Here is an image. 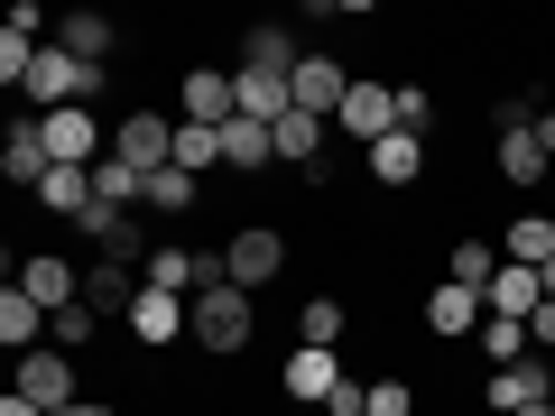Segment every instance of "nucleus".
<instances>
[{
  "label": "nucleus",
  "instance_id": "f257e3e1",
  "mask_svg": "<svg viewBox=\"0 0 555 416\" xmlns=\"http://www.w3.org/2000/svg\"><path fill=\"white\" fill-rule=\"evenodd\" d=\"M20 93L38 102V112H75V102H93V93H102V65L65 56V47H38V65H28Z\"/></svg>",
  "mask_w": 555,
  "mask_h": 416
},
{
  "label": "nucleus",
  "instance_id": "f03ea898",
  "mask_svg": "<svg viewBox=\"0 0 555 416\" xmlns=\"http://www.w3.org/2000/svg\"><path fill=\"white\" fill-rule=\"evenodd\" d=\"M195 342L204 352H250V287H232V277H222V287H204L195 297Z\"/></svg>",
  "mask_w": 555,
  "mask_h": 416
},
{
  "label": "nucleus",
  "instance_id": "7ed1b4c3",
  "mask_svg": "<svg viewBox=\"0 0 555 416\" xmlns=\"http://www.w3.org/2000/svg\"><path fill=\"white\" fill-rule=\"evenodd\" d=\"M112 158H130L139 177L177 167V112H120L112 120Z\"/></svg>",
  "mask_w": 555,
  "mask_h": 416
},
{
  "label": "nucleus",
  "instance_id": "20e7f679",
  "mask_svg": "<svg viewBox=\"0 0 555 416\" xmlns=\"http://www.w3.org/2000/svg\"><path fill=\"white\" fill-rule=\"evenodd\" d=\"M177 120H195V130H232V120H241V75L195 65V75L177 83Z\"/></svg>",
  "mask_w": 555,
  "mask_h": 416
},
{
  "label": "nucleus",
  "instance_id": "39448f33",
  "mask_svg": "<svg viewBox=\"0 0 555 416\" xmlns=\"http://www.w3.org/2000/svg\"><path fill=\"white\" fill-rule=\"evenodd\" d=\"M278 269H287V240H278L269 222H250V232L222 240V277H232V287H269Z\"/></svg>",
  "mask_w": 555,
  "mask_h": 416
},
{
  "label": "nucleus",
  "instance_id": "423d86ee",
  "mask_svg": "<svg viewBox=\"0 0 555 416\" xmlns=\"http://www.w3.org/2000/svg\"><path fill=\"white\" fill-rule=\"evenodd\" d=\"M278 389H287V398H306V407H334V398L352 389V379H343V361H334V352L297 342V352H287V370H278Z\"/></svg>",
  "mask_w": 555,
  "mask_h": 416
},
{
  "label": "nucleus",
  "instance_id": "0eeeda50",
  "mask_svg": "<svg viewBox=\"0 0 555 416\" xmlns=\"http://www.w3.org/2000/svg\"><path fill=\"white\" fill-rule=\"evenodd\" d=\"M38 130H47V158H56V167H102V158H112L83 102H75V112H38Z\"/></svg>",
  "mask_w": 555,
  "mask_h": 416
},
{
  "label": "nucleus",
  "instance_id": "6e6552de",
  "mask_svg": "<svg viewBox=\"0 0 555 416\" xmlns=\"http://www.w3.org/2000/svg\"><path fill=\"white\" fill-rule=\"evenodd\" d=\"M20 287L47 306V315H65V306L83 297V269H75L65 250H28V259H20Z\"/></svg>",
  "mask_w": 555,
  "mask_h": 416
},
{
  "label": "nucleus",
  "instance_id": "1a4fd4ad",
  "mask_svg": "<svg viewBox=\"0 0 555 416\" xmlns=\"http://www.w3.org/2000/svg\"><path fill=\"white\" fill-rule=\"evenodd\" d=\"M20 398H38L47 416L75 407V398H83V389H75V352H56V342H47V352H28V361H20Z\"/></svg>",
  "mask_w": 555,
  "mask_h": 416
},
{
  "label": "nucleus",
  "instance_id": "9d476101",
  "mask_svg": "<svg viewBox=\"0 0 555 416\" xmlns=\"http://www.w3.org/2000/svg\"><path fill=\"white\" fill-rule=\"evenodd\" d=\"M47 334H56V315H47V306L28 297L20 277H10V287H0V342L28 361V352H47Z\"/></svg>",
  "mask_w": 555,
  "mask_h": 416
},
{
  "label": "nucleus",
  "instance_id": "9b49d317",
  "mask_svg": "<svg viewBox=\"0 0 555 416\" xmlns=\"http://www.w3.org/2000/svg\"><path fill=\"white\" fill-rule=\"evenodd\" d=\"M120 324H130L139 342H177V334H195V297H167V287H139V306H130Z\"/></svg>",
  "mask_w": 555,
  "mask_h": 416
},
{
  "label": "nucleus",
  "instance_id": "f8f14e48",
  "mask_svg": "<svg viewBox=\"0 0 555 416\" xmlns=\"http://www.w3.org/2000/svg\"><path fill=\"white\" fill-rule=\"evenodd\" d=\"M269 139H278V167H287V177H324V120L315 112H287Z\"/></svg>",
  "mask_w": 555,
  "mask_h": 416
},
{
  "label": "nucleus",
  "instance_id": "ddd939ff",
  "mask_svg": "<svg viewBox=\"0 0 555 416\" xmlns=\"http://www.w3.org/2000/svg\"><path fill=\"white\" fill-rule=\"evenodd\" d=\"M334 120L361 139V148H371V139H389V130H398V93H389V83H352V102H343Z\"/></svg>",
  "mask_w": 555,
  "mask_h": 416
},
{
  "label": "nucleus",
  "instance_id": "4468645a",
  "mask_svg": "<svg viewBox=\"0 0 555 416\" xmlns=\"http://www.w3.org/2000/svg\"><path fill=\"white\" fill-rule=\"evenodd\" d=\"M343 102H352V75H343L334 56H306V65H297V112H315V120H334Z\"/></svg>",
  "mask_w": 555,
  "mask_h": 416
},
{
  "label": "nucleus",
  "instance_id": "2eb2a0df",
  "mask_svg": "<svg viewBox=\"0 0 555 416\" xmlns=\"http://www.w3.org/2000/svg\"><path fill=\"white\" fill-rule=\"evenodd\" d=\"M481 398H491V407L500 416H518V407H537V398H555V379H546V361H509V370H491V389H481Z\"/></svg>",
  "mask_w": 555,
  "mask_h": 416
},
{
  "label": "nucleus",
  "instance_id": "dca6fc26",
  "mask_svg": "<svg viewBox=\"0 0 555 416\" xmlns=\"http://www.w3.org/2000/svg\"><path fill=\"white\" fill-rule=\"evenodd\" d=\"M139 287H149V277H130V259H93V269H83V306H93V315H130Z\"/></svg>",
  "mask_w": 555,
  "mask_h": 416
},
{
  "label": "nucleus",
  "instance_id": "f3484780",
  "mask_svg": "<svg viewBox=\"0 0 555 416\" xmlns=\"http://www.w3.org/2000/svg\"><path fill=\"white\" fill-rule=\"evenodd\" d=\"M0 177H10V185H47V177H56V158H47V130H38V120H20V130L0 139Z\"/></svg>",
  "mask_w": 555,
  "mask_h": 416
},
{
  "label": "nucleus",
  "instance_id": "a211bd4d",
  "mask_svg": "<svg viewBox=\"0 0 555 416\" xmlns=\"http://www.w3.org/2000/svg\"><path fill=\"white\" fill-rule=\"evenodd\" d=\"M287 112H297V75H250V65H241V120L278 130Z\"/></svg>",
  "mask_w": 555,
  "mask_h": 416
},
{
  "label": "nucleus",
  "instance_id": "6ab92c4d",
  "mask_svg": "<svg viewBox=\"0 0 555 416\" xmlns=\"http://www.w3.org/2000/svg\"><path fill=\"white\" fill-rule=\"evenodd\" d=\"M481 315H491V306H481L473 287H454V277H444L436 297H426V334H444V342H463V334H481Z\"/></svg>",
  "mask_w": 555,
  "mask_h": 416
},
{
  "label": "nucleus",
  "instance_id": "aec40b11",
  "mask_svg": "<svg viewBox=\"0 0 555 416\" xmlns=\"http://www.w3.org/2000/svg\"><path fill=\"white\" fill-rule=\"evenodd\" d=\"M371 177H379V185H416V177H426V139H416V130L371 139Z\"/></svg>",
  "mask_w": 555,
  "mask_h": 416
},
{
  "label": "nucleus",
  "instance_id": "412c9836",
  "mask_svg": "<svg viewBox=\"0 0 555 416\" xmlns=\"http://www.w3.org/2000/svg\"><path fill=\"white\" fill-rule=\"evenodd\" d=\"M491 315H509V324H528L537 306H546V287H537V269H518V259H500V277H491Z\"/></svg>",
  "mask_w": 555,
  "mask_h": 416
},
{
  "label": "nucleus",
  "instance_id": "4be33fe9",
  "mask_svg": "<svg viewBox=\"0 0 555 416\" xmlns=\"http://www.w3.org/2000/svg\"><path fill=\"white\" fill-rule=\"evenodd\" d=\"M83 240H93L102 259H149V240H139V213H112V204H93V213H83Z\"/></svg>",
  "mask_w": 555,
  "mask_h": 416
},
{
  "label": "nucleus",
  "instance_id": "5701e85b",
  "mask_svg": "<svg viewBox=\"0 0 555 416\" xmlns=\"http://www.w3.org/2000/svg\"><path fill=\"white\" fill-rule=\"evenodd\" d=\"M491 158H500V177H509V185H537V177H546V139H537V120L500 130V148H491Z\"/></svg>",
  "mask_w": 555,
  "mask_h": 416
},
{
  "label": "nucleus",
  "instance_id": "b1692460",
  "mask_svg": "<svg viewBox=\"0 0 555 416\" xmlns=\"http://www.w3.org/2000/svg\"><path fill=\"white\" fill-rule=\"evenodd\" d=\"M222 167H241V177H259V167H278V139L259 130V120H232V130H222Z\"/></svg>",
  "mask_w": 555,
  "mask_h": 416
},
{
  "label": "nucleus",
  "instance_id": "393cba45",
  "mask_svg": "<svg viewBox=\"0 0 555 416\" xmlns=\"http://www.w3.org/2000/svg\"><path fill=\"white\" fill-rule=\"evenodd\" d=\"M38 204L65 213V222H83V213H93V167H56V177L38 185Z\"/></svg>",
  "mask_w": 555,
  "mask_h": 416
},
{
  "label": "nucleus",
  "instance_id": "a878e982",
  "mask_svg": "<svg viewBox=\"0 0 555 416\" xmlns=\"http://www.w3.org/2000/svg\"><path fill=\"white\" fill-rule=\"evenodd\" d=\"M56 47L83 56V65H102L112 56V20H102V10H75V20H56Z\"/></svg>",
  "mask_w": 555,
  "mask_h": 416
},
{
  "label": "nucleus",
  "instance_id": "bb28decb",
  "mask_svg": "<svg viewBox=\"0 0 555 416\" xmlns=\"http://www.w3.org/2000/svg\"><path fill=\"white\" fill-rule=\"evenodd\" d=\"M93 204H112V213H130V204H149V177H139L130 158H102V167H93Z\"/></svg>",
  "mask_w": 555,
  "mask_h": 416
},
{
  "label": "nucleus",
  "instance_id": "cd10ccee",
  "mask_svg": "<svg viewBox=\"0 0 555 416\" xmlns=\"http://www.w3.org/2000/svg\"><path fill=\"white\" fill-rule=\"evenodd\" d=\"M241 65H250V75H297V38H287V28H250V47H241Z\"/></svg>",
  "mask_w": 555,
  "mask_h": 416
},
{
  "label": "nucleus",
  "instance_id": "c85d7f7f",
  "mask_svg": "<svg viewBox=\"0 0 555 416\" xmlns=\"http://www.w3.org/2000/svg\"><path fill=\"white\" fill-rule=\"evenodd\" d=\"M444 277H454V287H473V297H491L500 250H481V240H454V250H444Z\"/></svg>",
  "mask_w": 555,
  "mask_h": 416
},
{
  "label": "nucleus",
  "instance_id": "c756f323",
  "mask_svg": "<svg viewBox=\"0 0 555 416\" xmlns=\"http://www.w3.org/2000/svg\"><path fill=\"white\" fill-rule=\"evenodd\" d=\"M500 259H518V269H546V259H555V222H546V213L509 222V240H500Z\"/></svg>",
  "mask_w": 555,
  "mask_h": 416
},
{
  "label": "nucleus",
  "instance_id": "7c9ffc66",
  "mask_svg": "<svg viewBox=\"0 0 555 416\" xmlns=\"http://www.w3.org/2000/svg\"><path fill=\"white\" fill-rule=\"evenodd\" d=\"M481 361H491V370L528 361V324H509V315H481Z\"/></svg>",
  "mask_w": 555,
  "mask_h": 416
},
{
  "label": "nucleus",
  "instance_id": "2f4dec72",
  "mask_svg": "<svg viewBox=\"0 0 555 416\" xmlns=\"http://www.w3.org/2000/svg\"><path fill=\"white\" fill-rule=\"evenodd\" d=\"M177 167H185V177L222 167V130H195V120H177Z\"/></svg>",
  "mask_w": 555,
  "mask_h": 416
},
{
  "label": "nucleus",
  "instance_id": "473e14b6",
  "mask_svg": "<svg viewBox=\"0 0 555 416\" xmlns=\"http://www.w3.org/2000/svg\"><path fill=\"white\" fill-rule=\"evenodd\" d=\"M297 334L315 342V352H334V342L352 334V324H343V306H334V297H306V315H297Z\"/></svg>",
  "mask_w": 555,
  "mask_h": 416
},
{
  "label": "nucleus",
  "instance_id": "72a5a7b5",
  "mask_svg": "<svg viewBox=\"0 0 555 416\" xmlns=\"http://www.w3.org/2000/svg\"><path fill=\"white\" fill-rule=\"evenodd\" d=\"M185 204H195V177L185 167H158L149 177V213H185Z\"/></svg>",
  "mask_w": 555,
  "mask_h": 416
},
{
  "label": "nucleus",
  "instance_id": "f704fd0d",
  "mask_svg": "<svg viewBox=\"0 0 555 416\" xmlns=\"http://www.w3.org/2000/svg\"><path fill=\"white\" fill-rule=\"evenodd\" d=\"M28 65H38V38L28 28H0V83H28Z\"/></svg>",
  "mask_w": 555,
  "mask_h": 416
},
{
  "label": "nucleus",
  "instance_id": "c9c22d12",
  "mask_svg": "<svg viewBox=\"0 0 555 416\" xmlns=\"http://www.w3.org/2000/svg\"><path fill=\"white\" fill-rule=\"evenodd\" d=\"M408 407H416L408 379H371V389H361V416H408Z\"/></svg>",
  "mask_w": 555,
  "mask_h": 416
},
{
  "label": "nucleus",
  "instance_id": "e433bc0d",
  "mask_svg": "<svg viewBox=\"0 0 555 416\" xmlns=\"http://www.w3.org/2000/svg\"><path fill=\"white\" fill-rule=\"evenodd\" d=\"M93 324H102V315H93V306L75 297V306L56 315V334H47V342H56V352H83V342H93Z\"/></svg>",
  "mask_w": 555,
  "mask_h": 416
},
{
  "label": "nucleus",
  "instance_id": "4c0bfd02",
  "mask_svg": "<svg viewBox=\"0 0 555 416\" xmlns=\"http://www.w3.org/2000/svg\"><path fill=\"white\" fill-rule=\"evenodd\" d=\"M426 120H436V93H426V83H398V130L426 139Z\"/></svg>",
  "mask_w": 555,
  "mask_h": 416
},
{
  "label": "nucleus",
  "instance_id": "58836bf2",
  "mask_svg": "<svg viewBox=\"0 0 555 416\" xmlns=\"http://www.w3.org/2000/svg\"><path fill=\"white\" fill-rule=\"evenodd\" d=\"M528 342H537V352H555V297H546V306L528 315Z\"/></svg>",
  "mask_w": 555,
  "mask_h": 416
},
{
  "label": "nucleus",
  "instance_id": "ea45409f",
  "mask_svg": "<svg viewBox=\"0 0 555 416\" xmlns=\"http://www.w3.org/2000/svg\"><path fill=\"white\" fill-rule=\"evenodd\" d=\"M56 416H120L112 398H75V407H56Z\"/></svg>",
  "mask_w": 555,
  "mask_h": 416
},
{
  "label": "nucleus",
  "instance_id": "a19ab883",
  "mask_svg": "<svg viewBox=\"0 0 555 416\" xmlns=\"http://www.w3.org/2000/svg\"><path fill=\"white\" fill-rule=\"evenodd\" d=\"M0 416H47V407H38V398H20V389H10V398H0Z\"/></svg>",
  "mask_w": 555,
  "mask_h": 416
},
{
  "label": "nucleus",
  "instance_id": "79ce46f5",
  "mask_svg": "<svg viewBox=\"0 0 555 416\" xmlns=\"http://www.w3.org/2000/svg\"><path fill=\"white\" fill-rule=\"evenodd\" d=\"M537 139H546V158H555V112H537Z\"/></svg>",
  "mask_w": 555,
  "mask_h": 416
},
{
  "label": "nucleus",
  "instance_id": "37998d69",
  "mask_svg": "<svg viewBox=\"0 0 555 416\" xmlns=\"http://www.w3.org/2000/svg\"><path fill=\"white\" fill-rule=\"evenodd\" d=\"M537 287H546V297H555V259H546V269H537Z\"/></svg>",
  "mask_w": 555,
  "mask_h": 416
},
{
  "label": "nucleus",
  "instance_id": "c03bdc74",
  "mask_svg": "<svg viewBox=\"0 0 555 416\" xmlns=\"http://www.w3.org/2000/svg\"><path fill=\"white\" fill-rule=\"evenodd\" d=\"M518 416H555V398H537V407H518Z\"/></svg>",
  "mask_w": 555,
  "mask_h": 416
}]
</instances>
